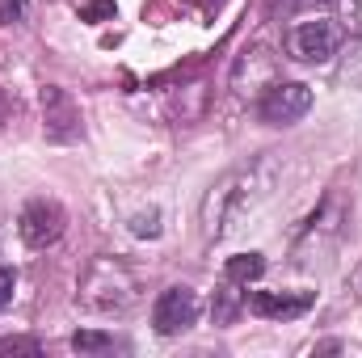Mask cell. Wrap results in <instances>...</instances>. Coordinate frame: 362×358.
Returning <instances> with one entry per match:
<instances>
[{"mask_svg":"<svg viewBox=\"0 0 362 358\" xmlns=\"http://www.w3.org/2000/svg\"><path fill=\"white\" fill-rule=\"evenodd\" d=\"M270 181H274V161H249V165L228 169L202 198V236L206 241L228 236L270 194Z\"/></svg>","mask_w":362,"mask_h":358,"instance_id":"obj_1","label":"cell"},{"mask_svg":"<svg viewBox=\"0 0 362 358\" xmlns=\"http://www.w3.org/2000/svg\"><path fill=\"white\" fill-rule=\"evenodd\" d=\"M139 274L118 258H93L76 282V304L93 316H122L139 304Z\"/></svg>","mask_w":362,"mask_h":358,"instance_id":"obj_2","label":"cell"},{"mask_svg":"<svg viewBox=\"0 0 362 358\" xmlns=\"http://www.w3.org/2000/svg\"><path fill=\"white\" fill-rule=\"evenodd\" d=\"M286 55L295 64H329L341 47V25L333 17H299L286 25V38H282Z\"/></svg>","mask_w":362,"mask_h":358,"instance_id":"obj_3","label":"cell"},{"mask_svg":"<svg viewBox=\"0 0 362 358\" xmlns=\"http://www.w3.org/2000/svg\"><path fill=\"white\" fill-rule=\"evenodd\" d=\"M68 228V211L55 202V198H34L21 207V219H17V236L30 245V249H51Z\"/></svg>","mask_w":362,"mask_h":358,"instance_id":"obj_4","label":"cell"},{"mask_svg":"<svg viewBox=\"0 0 362 358\" xmlns=\"http://www.w3.org/2000/svg\"><path fill=\"white\" fill-rule=\"evenodd\" d=\"M198 312H202V304H198L194 287H165L152 304V329L160 337H177L198 325Z\"/></svg>","mask_w":362,"mask_h":358,"instance_id":"obj_5","label":"cell"},{"mask_svg":"<svg viewBox=\"0 0 362 358\" xmlns=\"http://www.w3.org/2000/svg\"><path fill=\"white\" fill-rule=\"evenodd\" d=\"M38 101H42V135L51 139V144H72V139H81V105L72 101V93L59 89V85H42L38 93Z\"/></svg>","mask_w":362,"mask_h":358,"instance_id":"obj_6","label":"cell"},{"mask_svg":"<svg viewBox=\"0 0 362 358\" xmlns=\"http://www.w3.org/2000/svg\"><path fill=\"white\" fill-rule=\"evenodd\" d=\"M308 110H312V89L299 85V81H274L270 89L262 93V101H257V114L270 127H291Z\"/></svg>","mask_w":362,"mask_h":358,"instance_id":"obj_7","label":"cell"},{"mask_svg":"<svg viewBox=\"0 0 362 358\" xmlns=\"http://www.w3.org/2000/svg\"><path fill=\"white\" fill-rule=\"evenodd\" d=\"M274 55L266 47H245L240 51V59H236V72H232V81H236V89L240 93H266L274 85Z\"/></svg>","mask_w":362,"mask_h":358,"instance_id":"obj_8","label":"cell"},{"mask_svg":"<svg viewBox=\"0 0 362 358\" xmlns=\"http://www.w3.org/2000/svg\"><path fill=\"white\" fill-rule=\"evenodd\" d=\"M312 304H316L312 291H295V295H286V291H257V295L249 299V308H253L257 316H266V321H295V316H303Z\"/></svg>","mask_w":362,"mask_h":358,"instance_id":"obj_9","label":"cell"},{"mask_svg":"<svg viewBox=\"0 0 362 358\" xmlns=\"http://www.w3.org/2000/svg\"><path fill=\"white\" fill-rule=\"evenodd\" d=\"M266 274V262H262V253H240V258H228V266H223V278L228 282H253V278H262Z\"/></svg>","mask_w":362,"mask_h":358,"instance_id":"obj_10","label":"cell"},{"mask_svg":"<svg viewBox=\"0 0 362 358\" xmlns=\"http://www.w3.org/2000/svg\"><path fill=\"white\" fill-rule=\"evenodd\" d=\"M240 308H245V299H240L236 282H228V287H223V291L215 295V325H232Z\"/></svg>","mask_w":362,"mask_h":358,"instance_id":"obj_11","label":"cell"},{"mask_svg":"<svg viewBox=\"0 0 362 358\" xmlns=\"http://www.w3.org/2000/svg\"><path fill=\"white\" fill-rule=\"evenodd\" d=\"M0 354H42V342H34V337H0Z\"/></svg>","mask_w":362,"mask_h":358,"instance_id":"obj_12","label":"cell"},{"mask_svg":"<svg viewBox=\"0 0 362 358\" xmlns=\"http://www.w3.org/2000/svg\"><path fill=\"white\" fill-rule=\"evenodd\" d=\"M131 232H135V236H160V211H144V215H135Z\"/></svg>","mask_w":362,"mask_h":358,"instance_id":"obj_13","label":"cell"},{"mask_svg":"<svg viewBox=\"0 0 362 358\" xmlns=\"http://www.w3.org/2000/svg\"><path fill=\"white\" fill-rule=\"evenodd\" d=\"M25 8H30V0H0V25H17L25 17Z\"/></svg>","mask_w":362,"mask_h":358,"instance_id":"obj_14","label":"cell"},{"mask_svg":"<svg viewBox=\"0 0 362 358\" xmlns=\"http://www.w3.org/2000/svg\"><path fill=\"white\" fill-rule=\"evenodd\" d=\"M72 346H76V350H110L114 337H105V333H76Z\"/></svg>","mask_w":362,"mask_h":358,"instance_id":"obj_15","label":"cell"},{"mask_svg":"<svg viewBox=\"0 0 362 358\" xmlns=\"http://www.w3.org/2000/svg\"><path fill=\"white\" fill-rule=\"evenodd\" d=\"M13 295H17V274L8 266H0V312L13 304Z\"/></svg>","mask_w":362,"mask_h":358,"instance_id":"obj_16","label":"cell"},{"mask_svg":"<svg viewBox=\"0 0 362 358\" xmlns=\"http://www.w3.org/2000/svg\"><path fill=\"white\" fill-rule=\"evenodd\" d=\"M354 291H358V299H362V270L354 274Z\"/></svg>","mask_w":362,"mask_h":358,"instance_id":"obj_17","label":"cell"}]
</instances>
